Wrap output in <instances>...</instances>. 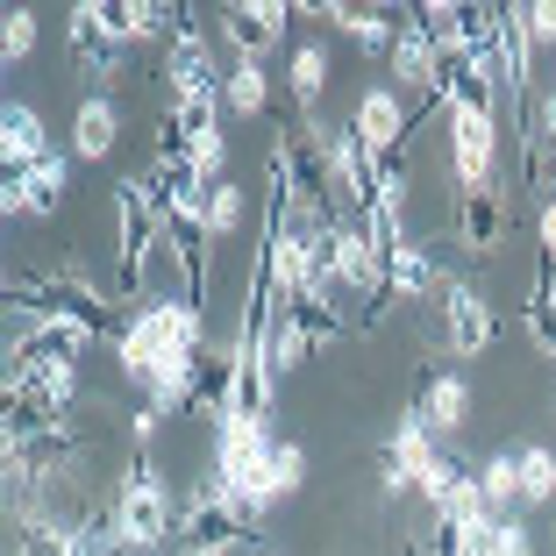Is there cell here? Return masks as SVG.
I'll list each match as a JSON object with an SVG mask.
<instances>
[{
	"instance_id": "28",
	"label": "cell",
	"mask_w": 556,
	"mask_h": 556,
	"mask_svg": "<svg viewBox=\"0 0 556 556\" xmlns=\"http://www.w3.org/2000/svg\"><path fill=\"white\" fill-rule=\"evenodd\" d=\"M286 314H293V321L314 336V350H328V343H350V321L336 314V300H321V293H307V300H286Z\"/></svg>"
},
{
	"instance_id": "16",
	"label": "cell",
	"mask_w": 556,
	"mask_h": 556,
	"mask_svg": "<svg viewBox=\"0 0 556 556\" xmlns=\"http://www.w3.org/2000/svg\"><path fill=\"white\" fill-rule=\"evenodd\" d=\"M115 143H122V108H115V93H86L79 108H72V136H65V150H72L79 164H100Z\"/></svg>"
},
{
	"instance_id": "23",
	"label": "cell",
	"mask_w": 556,
	"mask_h": 556,
	"mask_svg": "<svg viewBox=\"0 0 556 556\" xmlns=\"http://www.w3.org/2000/svg\"><path fill=\"white\" fill-rule=\"evenodd\" d=\"M471 478L478 471H464V457H450V450H442V457L421 471V485H414V492H421V507H428V521H442V514H450V500H457Z\"/></svg>"
},
{
	"instance_id": "33",
	"label": "cell",
	"mask_w": 556,
	"mask_h": 556,
	"mask_svg": "<svg viewBox=\"0 0 556 556\" xmlns=\"http://www.w3.org/2000/svg\"><path fill=\"white\" fill-rule=\"evenodd\" d=\"M535 243H542V257L556 264V193L535 200Z\"/></svg>"
},
{
	"instance_id": "7",
	"label": "cell",
	"mask_w": 556,
	"mask_h": 556,
	"mask_svg": "<svg viewBox=\"0 0 556 556\" xmlns=\"http://www.w3.org/2000/svg\"><path fill=\"white\" fill-rule=\"evenodd\" d=\"M164 79H172V108H200V100H222L229 65H214L200 29H172L164 36Z\"/></svg>"
},
{
	"instance_id": "5",
	"label": "cell",
	"mask_w": 556,
	"mask_h": 556,
	"mask_svg": "<svg viewBox=\"0 0 556 556\" xmlns=\"http://www.w3.org/2000/svg\"><path fill=\"white\" fill-rule=\"evenodd\" d=\"M450 172L457 193H485L500 172V108H450Z\"/></svg>"
},
{
	"instance_id": "11",
	"label": "cell",
	"mask_w": 556,
	"mask_h": 556,
	"mask_svg": "<svg viewBox=\"0 0 556 556\" xmlns=\"http://www.w3.org/2000/svg\"><path fill=\"white\" fill-rule=\"evenodd\" d=\"M414 414H421L428 435H457L464 421H471V378L457 371V364H428L421 386H414Z\"/></svg>"
},
{
	"instance_id": "9",
	"label": "cell",
	"mask_w": 556,
	"mask_h": 556,
	"mask_svg": "<svg viewBox=\"0 0 556 556\" xmlns=\"http://www.w3.org/2000/svg\"><path fill=\"white\" fill-rule=\"evenodd\" d=\"M65 36H72V58L86 65V79H93V93H115V86H122V65H129V50L108 36V22H100V0H72Z\"/></svg>"
},
{
	"instance_id": "13",
	"label": "cell",
	"mask_w": 556,
	"mask_h": 556,
	"mask_svg": "<svg viewBox=\"0 0 556 556\" xmlns=\"http://www.w3.org/2000/svg\"><path fill=\"white\" fill-rule=\"evenodd\" d=\"M435 457H442V442L428 435V428H421V414L407 407V414L393 421V442H386V478H378V485H386V492L400 500V492H414V485H421V471H428Z\"/></svg>"
},
{
	"instance_id": "18",
	"label": "cell",
	"mask_w": 556,
	"mask_h": 556,
	"mask_svg": "<svg viewBox=\"0 0 556 556\" xmlns=\"http://www.w3.org/2000/svg\"><path fill=\"white\" fill-rule=\"evenodd\" d=\"M321 15L336 22L350 43H364V50H393V36H400V22H393L400 8H350V0H328Z\"/></svg>"
},
{
	"instance_id": "27",
	"label": "cell",
	"mask_w": 556,
	"mask_h": 556,
	"mask_svg": "<svg viewBox=\"0 0 556 556\" xmlns=\"http://www.w3.org/2000/svg\"><path fill=\"white\" fill-rule=\"evenodd\" d=\"M314 357H321V350H314V336H307V328H300L286 307H278V314H271V364H278V378H286V371H307Z\"/></svg>"
},
{
	"instance_id": "15",
	"label": "cell",
	"mask_w": 556,
	"mask_h": 556,
	"mask_svg": "<svg viewBox=\"0 0 556 556\" xmlns=\"http://www.w3.org/2000/svg\"><path fill=\"white\" fill-rule=\"evenodd\" d=\"M43 157H50V129H43V115H36L29 100H8V108H0V164H8V179L36 172Z\"/></svg>"
},
{
	"instance_id": "26",
	"label": "cell",
	"mask_w": 556,
	"mask_h": 556,
	"mask_svg": "<svg viewBox=\"0 0 556 556\" xmlns=\"http://www.w3.org/2000/svg\"><path fill=\"white\" fill-rule=\"evenodd\" d=\"M307 485V450H300V442H278L271 450V464H264V485H257V500H293V492Z\"/></svg>"
},
{
	"instance_id": "30",
	"label": "cell",
	"mask_w": 556,
	"mask_h": 556,
	"mask_svg": "<svg viewBox=\"0 0 556 556\" xmlns=\"http://www.w3.org/2000/svg\"><path fill=\"white\" fill-rule=\"evenodd\" d=\"M556 500V450L521 442V507H549Z\"/></svg>"
},
{
	"instance_id": "8",
	"label": "cell",
	"mask_w": 556,
	"mask_h": 556,
	"mask_svg": "<svg viewBox=\"0 0 556 556\" xmlns=\"http://www.w3.org/2000/svg\"><path fill=\"white\" fill-rule=\"evenodd\" d=\"M350 129H357V143L371 150V157H393V150H407V129H414V108L400 86H364L357 100H350Z\"/></svg>"
},
{
	"instance_id": "6",
	"label": "cell",
	"mask_w": 556,
	"mask_h": 556,
	"mask_svg": "<svg viewBox=\"0 0 556 556\" xmlns=\"http://www.w3.org/2000/svg\"><path fill=\"white\" fill-rule=\"evenodd\" d=\"M435 300H442V343H450V357H485L492 336H500V314H492V300L478 293L471 278H457V271L435 286Z\"/></svg>"
},
{
	"instance_id": "4",
	"label": "cell",
	"mask_w": 556,
	"mask_h": 556,
	"mask_svg": "<svg viewBox=\"0 0 556 556\" xmlns=\"http://www.w3.org/2000/svg\"><path fill=\"white\" fill-rule=\"evenodd\" d=\"M278 442H286V435H278L271 421H257V414H229V421L214 428V478H207V485L257 492L264 485V464H271Z\"/></svg>"
},
{
	"instance_id": "12",
	"label": "cell",
	"mask_w": 556,
	"mask_h": 556,
	"mask_svg": "<svg viewBox=\"0 0 556 556\" xmlns=\"http://www.w3.org/2000/svg\"><path fill=\"white\" fill-rule=\"evenodd\" d=\"M286 0H229L222 8V43L236 50V58H250V65H264V50L286 36Z\"/></svg>"
},
{
	"instance_id": "21",
	"label": "cell",
	"mask_w": 556,
	"mask_h": 556,
	"mask_svg": "<svg viewBox=\"0 0 556 556\" xmlns=\"http://www.w3.org/2000/svg\"><path fill=\"white\" fill-rule=\"evenodd\" d=\"M200 222H207V236H214V243H229V236L250 222V200H243V186H236V179H214L207 193H200Z\"/></svg>"
},
{
	"instance_id": "34",
	"label": "cell",
	"mask_w": 556,
	"mask_h": 556,
	"mask_svg": "<svg viewBox=\"0 0 556 556\" xmlns=\"http://www.w3.org/2000/svg\"><path fill=\"white\" fill-rule=\"evenodd\" d=\"M257 556H286V549H257Z\"/></svg>"
},
{
	"instance_id": "3",
	"label": "cell",
	"mask_w": 556,
	"mask_h": 556,
	"mask_svg": "<svg viewBox=\"0 0 556 556\" xmlns=\"http://www.w3.org/2000/svg\"><path fill=\"white\" fill-rule=\"evenodd\" d=\"M115 528H122V542L129 549H172L179 542V507H172V492H164V464L157 457H136L129 471H122V485H115Z\"/></svg>"
},
{
	"instance_id": "17",
	"label": "cell",
	"mask_w": 556,
	"mask_h": 556,
	"mask_svg": "<svg viewBox=\"0 0 556 556\" xmlns=\"http://www.w3.org/2000/svg\"><path fill=\"white\" fill-rule=\"evenodd\" d=\"M500 236H507V200H500V186H485V193H457V243L471 250V257H492Z\"/></svg>"
},
{
	"instance_id": "2",
	"label": "cell",
	"mask_w": 556,
	"mask_h": 556,
	"mask_svg": "<svg viewBox=\"0 0 556 556\" xmlns=\"http://www.w3.org/2000/svg\"><path fill=\"white\" fill-rule=\"evenodd\" d=\"M108 214H115V300H143V264L150 250H164V207L150 193V172L143 179H115L108 193Z\"/></svg>"
},
{
	"instance_id": "10",
	"label": "cell",
	"mask_w": 556,
	"mask_h": 556,
	"mask_svg": "<svg viewBox=\"0 0 556 556\" xmlns=\"http://www.w3.org/2000/svg\"><path fill=\"white\" fill-rule=\"evenodd\" d=\"M72 164H79L72 150H50L36 172L8 179V186H0V214H8V222H22V214H29V222L58 214V207H65V186H72Z\"/></svg>"
},
{
	"instance_id": "25",
	"label": "cell",
	"mask_w": 556,
	"mask_h": 556,
	"mask_svg": "<svg viewBox=\"0 0 556 556\" xmlns=\"http://www.w3.org/2000/svg\"><path fill=\"white\" fill-rule=\"evenodd\" d=\"M521 328H528V343H535L542 357H556V271H542L535 286H528V300H521Z\"/></svg>"
},
{
	"instance_id": "32",
	"label": "cell",
	"mask_w": 556,
	"mask_h": 556,
	"mask_svg": "<svg viewBox=\"0 0 556 556\" xmlns=\"http://www.w3.org/2000/svg\"><path fill=\"white\" fill-rule=\"evenodd\" d=\"M521 22H528V36H535V50L556 43V0H535V8H521Z\"/></svg>"
},
{
	"instance_id": "19",
	"label": "cell",
	"mask_w": 556,
	"mask_h": 556,
	"mask_svg": "<svg viewBox=\"0 0 556 556\" xmlns=\"http://www.w3.org/2000/svg\"><path fill=\"white\" fill-rule=\"evenodd\" d=\"M286 86H293L300 115H314L328 93V43H293V58H286Z\"/></svg>"
},
{
	"instance_id": "20",
	"label": "cell",
	"mask_w": 556,
	"mask_h": 556,
	"mask_svg": "<svg viewBox=\"0 0 556 556\" xmlns=\"http://www.w3.org/2000/svg\"><path fill=\"white\" fill-rule=\"evenodd\" d=\"M478 492H485L492 514H514V507H521V450H492V457L478 464Z\"/></svg>"
},
{
	"instance_id": "31",
	"label": "cell",
	"mask_w": 556,
	"mask_h": 556,
	"mask_svg": "<svg viewBox=\"0 0 556 556\" xmlns=\"http://www.w3.org/2000/svg\"><path fill=\"white\" fill-rule=\"evenodd\" d=\"M36 50V8H8L0 15V65H22Z\"/></svg>"
},
{
	"instance_id": "29",
	"label": "cell",
	"mask_w": 556,
	"mask_h": 556,
	"mask_svg": "<svg viewBox=\"0 0 556 556\" xmlns=\"http://www.w3.org/2000/svg\"><path fill=\"white\" fill-rule=\"evenodd\" d=\"M15 556H79V549H72V528H58L50 514H22L15 521Z\"/></svg>"
},
{
	"instance_id": "14",
	"label": "cell",
	"mask_w": 556,
	"mask_h": 556,
	"mask_svg": "<svg viewBox=\"0 0 556 556\" xmlns=\"http://www.w3.org/2000/svg\"><path fill=\"white\" fill-rule=\"evenodd\" d=\"M435 58H442V43L421 29V15L407 8V22H400V36H393V50H386V65H393V86H407V93H435Z\"/></svg>"
},
{
	"instance_id": "1",
	"label": "cell",
	"mask_w": 556,
	"mask_h": 556,
	"mask_svg": "<svg viewBox=\"0 0 556 556\" xmlns=\"http://www.w3.org/2000/svg\"><path fill=\"white\" fill-rule=\"evenodd\" d=\"M264 521H271V500L200 485L193 500L179 507V542H172V549H179V556H229V549H243Z\"/></svg>"
},
{
	"instance_id": "24",
	"label": "cell",
	"mask_w": 556,
	"mask_h": 556,
	"mask_svg": "<svg viewBox=\"0 0 556 556\" xmlns=\"http://www.w3.org/2000/svg\"><path fill=\"white\" fill-rule=\"evenodd\" d=\"M264 100H271V79H264V65L236 58L229 79H222V108H229V115H243V122H257V115H264Z\"/></svg>"
},
{
	"instance_id": "22",
	"label": "cell",
	"mask_w": 556,
	"mask_h": 556,
	"mask_svg": "<svg viewBox=\"0 0 556 556\" xmlns=\"http://www.w3.org/2000/svg\"><path fill=\"white\" fill-rule=\"evenodd\" d=\"M386 286H393V300H421V293H435V286H442V271H435V250L407 243L393 264H386Z\"/></svg>"
}]
</instances>
